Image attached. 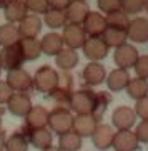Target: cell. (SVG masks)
I'll use <instances>...</instances> for the list:
<instances>
[{
  "mask_svg": "<svg viewBox=\"0 0 148 151\" xmlns=\"http://www.w3.org/2000/svg\"><path fill=\"white\" fill-rule=\"evenodd\" d=\"M20 40V33H18L17 23H4L0 27V47H9V45H15Z\"/></svg>",
  "mask_w": 148,
  "mask_h": 151,
  "instance_id": "29",
  "label": "cell"
},
{
  "mask_svg": "<svg viewBox=\"0 0 148 151\" xmlns=\"http://www.w3.org/2000/svg\"><path fill=\"white\" fill-rule=\"evenodd\" d=\"M138 57H140V53H138V50H136V47L128 43V42L120 45V47H117L115 52H113V62H115V65L118 68H125V70L133 68V65L136 63V58Z\"/></svg>",
  "mask_w": 148,
  "mask_h": 151,
  "instance_id": "7",
  "label": "cell"
},
{
  "mask_svg": "<svg viewBox=\"0 0 148 151\" xmlns=\"http://www.w3.org/2000/svg\"><path fill=\"white\" fill-rule=\"evenodd\" d=\"M102 38L108 45V48H117V47H120V45L128 42L126 30H118V28H112V27H107V30L103 32Z\"/></svg>",
  "mask_w": 148,
  "mask_h": 151,
  "instance_id": "30",
  "label": "cell"
},
{
  "mask_svg": "<svg viewBox=\"0 0 148 151\" xmlns=\"http://www.w3.org/2000/svg\"><path fill=\"white\" fill-rule=\"evenodd\" d=\"M145 10H147V14H148V0H145Z\"/></svg>",
  "mask_w": 148,
  "mask_h": 151,
  "instance_id": "46",
  "label": "cell"
},
{
  "mask_svg": "<svg viewBox=\"0 0 148 151\" xmlns=\"http://www.w3.org/2000/svg\"><path fill=\"white\" fill-rule=\"evenodd\" d=\"M126 93L131 100H140L143 96H148V80L145 78H140V76H135V78H130L128 85H126Z\"/></svg>",
  "mask_w": 148,
  "mask_h": 151,
  "instance_id": "28",
  "label": "cell"
},
{
  "mask_svg": "<svg viewBox=\"0 0 148 151\" xmlns=\"http://www.w3.org/2000/svg\"><path fill=\"white\" fill-rule=\"evenodd\" d=\"M107 78V70L100 62H88L82 70V80L87 86H98Z\"/></svg>",
  "mask_w": 148,
  "mask_h": 151,
  "instance_id": "11",
  "label": "cell"
},
{
  "mask_svg": "<svg viewBox=\"0 0 148 151\" xmlns=\"http://www.w3.org/2000/svg\"><path fill=\"white\" fill-rule=\"evenodd\" d=\"M112 101V96L107 93V91H97V103H95V110L92 115L97 118V120H102L103 113L107 111L108 105Z\"/></svg>",
  "mask_w": 148,
  "mask_h": 151,
  "instance_id": "33",
  "label": "cell"
},
{
  "mask_svg": "<svg viewBox=\"0 0 148 151\" xmlns=\"http://www.w3.org/2000/svg\"><path fill=\"white\" fill-rule=\"evenodd\" d=\"M5 81L10 85V88L14 90V91L28 93L33 88V76L22 67L7 71V80Z\"/></svg>",
  "mask_w": 148,
  "mask_h": 151,
  "instance_id": "5",
  "label": "cell"
},
{
  "mask_svg": "<svg viewBox=\"0 0 148 151\" xmlns=\"http://www.w3.org/2000/svg\"><path fill=\"white\" fill-rule=\"evenodd\" d=\"M107 25L112 28H118V30H126L130 25V15H126L123 10H115L112 14H107Z\"/></svg>",
  "mask_w": 148,
  "mask_h": 151,
  "instance_id": "32",
  "label": "cell"
},
{
  "mask_svg": "<svg viewBox=\"0 0 148 151\" xmlns=\"http://www.w3.org/2000/svg\"><path fill=\"white\" fill-rule=\"evenodd\" d=\"M97 5L102 14H112L121 9V0H97Z\"/></svg>",
  "mask_w": 148,
  "mask_h": 151,
  "instance_id": "38",
  "label": "cell"
},
{
  "mask_svg": "<svg viewBox=\"0 0 148 151\" xmlns=\"http://www.w3.org/2000/svg\"><path fill=\"white\" fill-rule=\"evenodd\" d=\"M133 70L136 76L148 80V55H140L136 58V63L133 65Z\"/></svg>",
  "mask_w": 148,
  "mask_h": 151,
  "instance_id": "37",
  "label": "cell"
},
{
  "mask_svg": "<svg viewBox=\"0 0 148 151\" xmlns=\"http://www.w3.org/2000/svg\"><path fill=\"white\" fill-rule=\"evenodd\" d=\"M82 52L90 62H100L108 57V45L103 42L102 37H87L85 43L82 47Z\"/></svg>",
  "mask_w": 148,
  "mask_h": 151,
  "instance_id": "6",
  "label": "cell"
},
{
  "mask_svg": "<svg viewBox=\"0 0 148 151\" xmlns=\"http://www.w3.org/2000/svg\"><path fill=\"white\" fill-rule=\"evenodd\" d=\"M48 2V9H53V10H67V7L70 5L72 0H47Z\"/></svg>",
  "mask_w": 148,
  "mask_h": 151,
  "instance_id": "42",
  "label": "cell"
},
{
  "mask_svg": "<svg viewBox=\"0 0 148 151\" xmlns=\"http://www.w3.org/2000/svg\"><path fill=\"white\" fill-rule=\"evenodd\" d=\"M42 151H62L58 146H48V148H45V150H42Z\"/></svg>",
  "mask_w": 148,
  "mask_h": 151,
  "instance_id": "43",
  "label": "cell"
},
{
  "mask_svg": "<svg viewBox=\"0 0 148 151\" xmlns=\"http://www.w3.org/2000/svg\"><path fill=\"white\" fill-rule=\"evenodd\" d=\"M135 113L140 120H148V96H143L135 101Z\"/></svg>",
  "mask_w": 148,
  "mask_h": 151,
  "instance_id": "39",
  "label": "cell"
},
{
  "mask_svg": "<svg viewBox=\"0 0 148 151\" xmlns=\"http://www.w3.org/2000/svg\"><path fill=\"white\" fill-rule=\"evenodd\" d=\"M33 106L32 105V98L28 93H22V91H14L12 96L9 98L7 101V110H9L10 115L18 116V118H25L30 108Z\"/></svg>",
  "mask_w": 148,
  "mask_h": 151,
  "instance_id": "9",
  "label": "cell"
},
{
  "mask_svg": "<svg viewBox=\"0 0 148 151\" xmlns=\"http://www.w3.org/2000/svg\"><path fill=\"white\" fill-rule=\"evenodd\" d=\"M25 15H28V10L23 0H14V2L4 5V17L7 22L18 23Z\"/></svg>",
  "mask_w": 148,
  "mask_h": 151,
  "instance_id": "24",
  "label": "cell"
},
{
  "mask_svg": "<svg viewBox=\"0 0 148 151\" xmlns=\"http://www.w3.org/2000/svg\"><path fill=\"white\" fill-rule=\"evenodd\" d=\"M0 151H5V150H4V148H0Z\"/></svg>",
  "mask_w": 148,
  "mask_h": 151,
  "instance_id": "48",
  "label": "cell"
},
{
  "mask_svg": "<svg viewBox=\"0 0 148 151\" xmlns=\"http://www.w3.org/2000/svg\"><path fill=\"white\" fill-rule=\"evenodd\" d=\"M12 93H14V90L10 88V85L5 80H0V105H7Z\"/></svg>",
  "mask_w": 148,
  "mask_h": 151,
  "instance_id": "41",
  "label": "cell"
},
{
  "mask_svg": "<svg viewBox=\"0 0 148 151\" xmlns=\"http://www.w3.org/2000/svg\"><path fill=\"white\" fill-rule=\"evenodd\" d=\"M23 62H25V58H23L22 48L18 43L2 47V50H0V67H2V70L10 71L15 70V68H20Z\"/></svg>",
  "mask_w": 148,
  "mask_h": 151,
  "instance_id": "4",
  "label": "cell"
},
{
  "mask_svg": "<svg viewBox=\"0 0 148 151\" xmlns=\"http://www.w3.org/2000/svg\"><path fill=\"white\" fill-rule=\"evenodd\" d=\"M113 136H115V131H113L112 124L107 123H98V126L95 128L93 134H92V143L93 146L100 151H107L108 148H112L113 145Z\"/></svg>",
  "mask_w": 148,
  "mask_h": 151,
  "instance_id": "15",
  "label": "cell"
},
{
  "mask_svg": "<svg viewBox=\"0 0 148 151\" xmlns=\"http://www.w3.org/2000/svg\"><path fill=\"white\" fill-rule=\"evenodd\" d=\"M130 73L125 68H115L110 73H107V78H105V83H107L108 90L113 91V93H118V91H123L126 88V85L130 81Z\"/></svg>",
  "mask_w": 148,
  "mask_h": 151,
  "instance_id": "20",
  "label": "cell"
},
{
  "mask_svg": "<svg viewBox=\"0 0 148 151\" xmlns=\"http://www.w3.org/2000/svg\"><path fill=\"white\" fill-rule=\"evenodd\" d=\"M88 14H90V7L87 4V0H72L70 5L67 7V10H65L67 22L73 23V25H82Z\"/></svg>",
  "mask_w": 148,
  "mask_h": 151,
  "instance_id": "19",
  "label": "cell"
},
{
  "mask_svg": "<svg viewBox=\"0 0 148 151\" xmlns=\"http://www.w3.org/2000/svg\"><path fill=\"white\" fill-rule=\"evenodd\" d=\"M78 60H80V57L77 53V50L68 48V47H63L60 53L55 55V65L62 71H72L78 65Z\"/></svg>",
  "mask_w": 148,
  "mask_h": 151,
  "instance_id": "23",
  "label": "cell"
},
{
  "mask_svg": "<svg viewBox=\"0 0 148 151\" xmlns=\"http://www.w3.org/2000/svg\"><path fill=\"white\" fill-rule=\"evenodd\" d=\"M18 45L22 48V53L25 62H35L42 57V47H40V40L37 38H20Z\"/></svg>",
  "mask_w": 148,
  "mask_h": 151,
  "instance_id": "25",
  "label": "cell"
},
{
  "mask_svg": "<svg viewBox=\"0 0 148 151\" xmlns=\"http://www.w3.org/2000/svg\"><path fill=\"white\" fill-rule=\"evenodd\" d=\"M25 131H27V129H25ZM27 136H28V143H30L33 148H37V150H45V148L52 146V143H53V133L50 131L48 126L30 129L27 133Z\"/></svg>",
  "mask_w": 148,
  "mask_h": 151,
  "instance_id": "21",
  "label": "cell"
},
{
  "mask_svg": "<svg viewBox=\"0 0 148 151\" xmlns=\"http://www.w3.org/2000/svg\"><path fill=\"white\" fill-rule=\"evenodd\" d=\"M62 37H63V43L65 47L68 48H73V50H78L83 47L87 40V33L83 30L82 25H73V23H67L65 27L62 28Z\"/></svg>",
  "mask_w": 148,
  "mask_h": 151,
  "instance_id": "12",
  "label": "cell"
},
{
  "mask_svg": "<svg viewBox=\"0 0 148 151\" xmlns=\"http://www.w3.org/2000/svg\"><path fill=\"white\" fill-rule=\"evenodd\" d=\"M135 134L140 143L148 145V120H140L138 124H135Z\"/></svg>",
  "mask_w": 148,
  "mask_h": 151,
  "instance_id": "40",
  "label": "cell"
},
{
  "mask_svg": "<svg viewBox=\"0 0 148 151\" xmlns=\"http://www.w3.org/2000/svg\"><path fill=\"white\" fill-rule=\"evenodd\" d=\"M0 75H2V67H0Z\"/></svg>",
  "mask_w": 148,
  "mask_h": 151,
  "instance_id": "47",
  "label": "cell"
},
{
  "mask_svg": "<svg viewBox=\"0 0 148 151\" xmlns=\"http://www.w3.org/2000/svg\"><path fill=\"white\" fill-rule=\"evenodd\" d=\"M57 88L63 90V91H73V75L70 71H58V83Z\"/></svg>",
  "mask_w": 148,
  "mask_h": 151,
  "instance_id": "36",
  "label": "cell"
},
{
  "mask_svg": "<svg viewBox=\"0 0 148 151\" xmlns=\"http://www.w3.org/2000/svg\"><path fill=\"white\" fill-rule=\"evenodd\" d=\"M82 143H83V138L72 129V131H67L63 134H58V145L57 146L62 151H80Z\"/></svg>",
  "mask_w": 148,
  "mask_h": 151,
  "instance_id": "27",
  "label": "cell"
},
{
  "mask_svg": "<svg viewBox=\"0 0 148 151\" xmlns=\"http://www.w3.org/2000/svg\"><path fill=\"white\" fill-rule=\"evenodd\" d=\"M17 27L20 38H37L43 27V20L40 18V15L28 14L17 23Z\"/></svg>",
  "mask_w": 148,
  "mask_h": 151,
  "instance_id": "10",
  "label": "cell"
},
{
  "mask_svg": "<svg viewBox=\"0 0 148 151\" xmlns=\"http://www.w3.org/2000/svg\"><path fill=\"white\" fill-rule=\"evenodd\" d=\"M95 103H97V91L87 86V88H80L73 91L68 108L75 115H87V113L92 115L95 110Z\"/></svg>",
  "mask_w": 148,
  "mask_h": 151,
  "instance_id": "1",
  "label": "cell"
},
{
  "mask_svg": "<svg viewBox=\"0 0 148 151\" xmlns=\"http://www.w3.org/2000/svg\"><path fill=\"white\" fill-rule=\"evenodd\" d=\"M2 115H4V108H0V131H2Z\"/></svg>",
  "mask_w": 148,
  "mask_h": 151,
  "instance_id": "45",
  "label": "cell"
},
{
  "mask_svg": "<svg viewBox=\"0 0 148 151\" xmlns=\"http://www.w3.org/2000/svg\"><path fill=\"white\" fill-rule=\"evenodd\" d=\"M27 5L28 14H35V15H43L48 10V2L47 0H23Z\"/></svg>",
  "mask_w": 148,
  "mask_h": 151,
  "instance_id": "35",
  "label": "cell"
},
{
  "mask_svg": "<svg viewBox=\"0 0 148 151\" xmlns=\"http://www.w3.org/2000/svg\"><path fill=\"white\" fill-rule=\"evenodd\" d=\"M43 23L52 30H58V28H63L67 25V15L63 10H53L48 9L43 14Z\"/></svg>",
  "mask_w": 148,
  "mask_h": 151,
  "instance_id": "31",
  "label": "cell"
},
{
  "mask_svg": "<svg viewBox=\"0 0 148 151\" xmlns=\"http://www.w3.org/2000/svg\"><path fill=\"white\" fill-rule=\"evenodd\" d=\"M128 40L133 43H147L148 42V18L147 17H133L130 18V25L126 28Z\"/></svg>",
  "mask_w": 148,
  "mask_h": 151,
  "instance_id": "14",
  "label": "cell"
},
{
  "mask_svg": "<svg viewBox=\"0 0 148 151\" xmlns=\"http://www.w3.org/2000/svg\"><path fill=\"white\" fill-rule=\"evenodd\" d=\"M28 136L27 133H23V129L12 133L4 143L5 151H28Z\"/></svg>",
  "mask_w": 148,
  "mask_h": 151,
  "instance_id": "26",
  "label": "cell"
},
{
  "mask_svg": "<svg viewBox=\"0 0 148 151\" xmlns=\"http://www.w3.org/2000/svg\"><path fill=\"white\" fill-rule=\"evenodd\" d=\"M82 27L85 30L87 37H102L103 32L107 30V17L100 12H92L87 15V18L83 20Z\"/></svg>",
  "mask_w": 148,
  "mask_h": 151,
  "instance_id": "16",
  "label": "cell"
},
{
  "mask_svg": "<svg viewBox=\"0 0 148 151\" xmlns=\"http://www.w3.org/2000/svg\"><path fill=\"white\" fill-rule=\"evenodd\" d=\"M48 126V110L42 105H33L27 115H25V126L23 128L30 131L37 128H45Z\"/></svg>",
  "mask_w": 148,
  "mask_h": 151,
  "instance_id": "17",
  "label": "cell"
},
{
  "mask_svg": "<svg viewBox=\"0 0 148 151\" xmlns=\"http://www.w3.org/2000/svg\"><path fill=\"white\" fill-rule=\"evenodd\" d=\"M136 124V113L130 106H117L112 113V126L115 129H131Z\"/></svg>",
  "mask_w": 148,
  "mask_h": 151,
  "instance_id": "8",
  "label": "cell"
},
{
  "mask_svg": "<svg viewBox=\"0 0 148 151\" xmlns=\"http://www.w3.org/2000/svg\"><path fill=\"white\" fill-rule=\"evenodd\" d=\"M10 2H14V0H0V7H4V5L10 4Z\"/></svg>",
  "mask_w": 148,
  "mask_h": 151,
  "instance_id": "44",
  "label": "cell"
},
{
  "mask_svg": "<svg viewBox=\"0 0 148 151\" xmlns=\"http://www.w3.org/2000/svg\"><path fill=\"white\" fill-rule=\"evenodd\" d=\"M57 83H58V70H55L50 65H42L33 73V90H37L38 93L50 95L57 88Z\"/></svg>",
  "mask_w": 148,
  "mask_h": 151,
  "instance_id": "2",
  "label": "cell"
},
{
  "mask_svg": "<svg viewBox=\"0 0 148 151\" xmlns=\"http://www.w3.org/2000/svg\"><path fill=\"white\" fill-rule=\"evenodd\" d=\"M40 47H42V53L43 55H47V57H55V55L60 53V50L65 47L62 33L50 32V33L43 35L40 38Z\"/></svg>",
  "mask_w": 148,
  "mask_h": 151,
  "instance_id": "22",
  "label": "cell"
},
{
  "mask_svg": "<svg viewBox=\"0 0 148 151\" xmlns=\"http://www.w3.org/2000/svg\"><path fill=\"white\" fill-rule=\"evenodd\" d=\"M121 10L130 17H136L145 10V0H121Z\"/></svg>",
  "mask_w": 148,
  "mask_h": 151,
  "instance_id": "34",
  "label": "cell"
},
{
  "mask_svg": "<svg viewBox=\"0 0 148 151\" xmlns=\"http://www.w3.org/2000/svg\"><path fill=\"white\" fill-rule=\"evenodd\" d=\"M100 120H97L93 115H75L73 116V131L77 134H80L82 138H90L93 134L95 128L98 126Z\"/></svg>",
  "mask_w": 148,
  "mask_h": 151,
  "instance_id": "18",
  "label": "cell"
},
{
  "mask_svg": "<svg viewBox=\"0 0 148 151\" xmlns=\"http://www.w3.org/2000/svg\"><path fill=\"white\" fill-rule=\"evenodd\" d=\"M48 128L52 133L63 134L72 131L73 128V113L67 106H55L48 111Z\"/></svg>",
  "mask_w": 148,
  "mask_h": 151,
  "instance_id": "3",
  "label": "cell"
},
{
  "mask_svg": "<svg viewBox=\"0 0 148 151\" xmlns=\"http://www.w3.org/2000/svg\"><path fill=\"white\" fill-rule=\"evenodd\" d=\"M112 148L115 151H136L140 148V141L131 129H117Z\"/></svg>",
  "mask_w": 148,
  "mask_h": 151,
  "instance_id": "13",
  "label": "cell"
}]
</instances>
